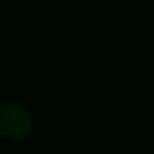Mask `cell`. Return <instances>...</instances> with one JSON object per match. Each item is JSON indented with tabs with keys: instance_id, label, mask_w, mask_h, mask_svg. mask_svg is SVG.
I'll use <instances>...</instances> for the list:
<instances>
[{
	"instance_id": "6da1fadb",
	"label": "cell",
	"mask_w": 154,
	"mask_h": 154,
	"mask_svg": "<svg viewBox=\"0 0 154 154\" xmlns=\"http://www.w3.org/2000/svg\"><path fill=\"white\" fill-rule=\"evenodd\" d=\"M32 121L28 113L18 104L0 106V134L8 139L20 141L30 133Z\"/></svg>"
}]
</instances>
